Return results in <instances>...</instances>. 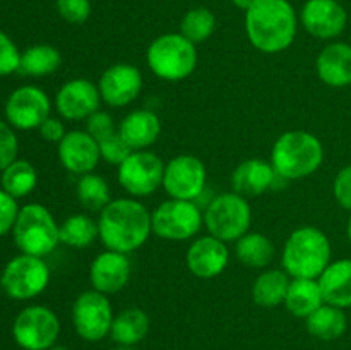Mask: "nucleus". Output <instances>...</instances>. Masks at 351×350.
Returning <instances> with one entry per match:
<instances>
[{"mask_svg":"<svg viewBox=\"0 0 351 350\" xmlns=\"http://www.w3.org/2000/svg\"><path fill=\"white\" fill-rule=\"evenodd\" d=\"M99 240L110 250L130 254L141 249L153 233L151 213L134 198L108 202L98 216Z\"/></svg>","mask_w":351,"mask_h":350,"instance_id":"obj_1","label":"nucleus"},{"mask_svg":"<svg viewBox=\"0 0 351 350\" xmlns=\"http://www.w3.org/2000/svg\"><path fill=\"white\" fill-rule=\"evenodd\" d=\"M50 281V268L43 257L21 254L12 257L0 275V287L14 301H27L43 294Z\"/></svg>","mask_w":351,"mask_h":350,"instance_id":"obj_8","label":"nucleus"},{"mask_svg":"<svg viewBox=\"0 0 351 350\" xmlns=\"http://www.w3.org/2000/svg\"><path fill=\"white\" fill-rule=\"evenodd\" d=\"M237 259L249 268L269 266L274 257V244L267 235L259 232H247L235 244Z\"/></svg>","mask_w":351,"mask_h":350,"instance_id":"obj_29","label":"nucleus"},{"mask_svg":"<svg viewBox=\"0 0 351 350\" xmlns=\"http://www.w3.org/2000/svg\"><path fill=\"white\" fill-rule=\"evenodd\" d=\"M117 168L119 184L132 198H146L163 185L165 163L149 150L132 151Z\"/></svg>","mask_w":351,"mask_h":350,"instance_id":"obj_11","label":"nucleus"},{"mask_svg":"<svg viewBox=\"0 0 351 350\" xmlns=\"http://www.w3.org/2000/svg\"><path fill=\"white\" fill-rule=\"evenodd\" d=\"M315 72L324 84L331 88H346L351 84V45L331 41L319 51Z\"/></svg>","mask_w":351,"mask_h":350,"instance_id":"obj_22","label":"nucleus"},{"mask_svg":"<svg viewBox=\"0 0 351 350\" xmlns=\"http://www.w3.org/2000/svg\"><path fill=\"white\" fill-rule=\"evenodd\" d=\"M21 51L9 34L0 31V75H9L19 71Z\"/></svg>","mask_w":351,"mask_h":350,"instance_id":"obj_38","label":"nucleus"},{"mask_svg":"<svg viewBox=\"0 0 351 350\" xmlns=\"http://www.w3.org/2000/svg\"><path fill=\"white\" fill-rule=\"evenodd\" d=\"M331 240L321 229L298 226L285 242L281 264L291 278H315L331 263Z\"/></svg>","mask_w":351,"mask_h":350,"instance_id":"obj_4","label":"nucleus"},{"mask_svg":"<svg viewBox=\"0 0 351 350\" xmlns=\"http://www.w3.org/2000/svg\"><path fill=\"white\" fill-rule=\"evenodd\" d=\"M326 304L336 307H351V259L331 261L317 278Z\"/></svg>","mask_w":351,"mask_h":350,"instance_id":"obj_24","label":"nucleus"},{"mask_svg":"<svg viewBox=\"0 0 351 350\" xmlns=\"http://www.w3.org/2000/svg\"><path fill=\"white\" fill-rule=\"evenodd\" d=\"M58 223L55 222L50 209L43 205L31 202L19 209L12 235L17 249L23 254L45 257L53 253L60 242Z\"/></svg>","mask_w":351,"mask_h":350,"instance_id":"obj_6","label":"nucleus"},{"mask_svg":"<svg viewBox=\"0 0 351 350\" xmlns=\"http://www.w3.org/2000/svg\"><path fill=\"white\" fill-rule=\"evenodd\" d=\"M98 89L101 102H105L106 105L113 108L127 106L141 95L143 74L136 65L119 62L103 71L98 81Z\"/></svg>","mask_w":351,"mask_h":350,"instance_id":"obj_17","label":"nucleus"},{"mask_svg":"<svg viewBox=\"0 0 351 350\" xmlns=\"http://www.w3.org/2000/svg\"><path fill=\"white\" fill-rule=\"evenodd\" d=\"M278 178L281 177L276 174L271 161L263 158H249L237 165L230 182L237 194L243 198H256L273 189Z\"/></svg>","mask_w":351,"mask_h":350,"instance_id":"obj_21","label":"nucleus"},{"mask_svg":"<svg viewBox=\"0 0 351 350\" xmlns=\"http://www.w3.org/2000/svg\"><path fill=\"white\" fill-rule=\"evenodd\" d=\"M185 263L194 277L202 280H211L219 277L230 263V249L226 242L208 233L189 246L185 254Z\"/></svg>","mask_w":351,"mask_h":350,"instance_id":"obj_18","label":"nucleus"},{"mask_svg":"<svg viewBox=\"0 0 351 350\" xmlns=\"http://www.w3.org/2000/svg\"><path fill=\"white\" fill-rule=\"evenodd\" d=\"M252 223V208L247 198L235 191L223 192L213 199L204 211V225L208 233L223 242H237L245 235Z\"/></svg>","mask_w":351,"mask_h":350,"instance_id":"obj_7","label":"nucleus"},{"mask_svg":"<svg viewBox=\"0 0 351 350\" xmlns=\"http://www.w3.org/2000/svg\"><path fill=\"white\" fill-rule=\"evenodd\" d=\"M60 319L47 305H27L12 323L14 342L23 350H48L57 345Z\"/></svg>","mask_w":351,"mask_h":350,"instance_id":"obj_10","label":"nucleus"},{"mask_svg":"<svg viewBox=\"0 0 351 350\" xmlns=\"http://www.w3.org/2000/svg\"><path fill=\"white\" fill-rule=\"evenodd\" d=\"M269 161L283 180H300L321 168L324 146L308 130H287L274 141Z\"/></svg>","mask_w":351,"mask_h":350,"instance_id":"obj_3","label":"nucleus"},{"mask_svg":"<svg viewBox=\"0 0 351 350\" xmlns=\"http://www.w3.org/2000/svg\"><path fill=\"white\" fill-rule=\"evenodd\" d=\"M99 144V154H101V160H105L106 163L115 165L119 167L130 153H132V148L122 139L119 132L112 134V136L105 137V139L98 141Z\"/></svg>","mask_w":351,"mask_h":350,"instance_id":"obj_35","label":"nucleus"},{"mask_svg":"<svg viewBox=\"0 0 351 350\" xmlns=\"http://www.w3.org/2000/svg\"><path fill=\"white\" fill-rule=\"evenodd\" d=\"M132 273L129 254L119 250H103L89 266V281L93 288L101 294H117L127 287Z\"/></svg>","mask_w":351,"mask_h":350,"instance_id":"obj_19","label":"nucleus"},{"mask_svg":"<svg viewBox=\"0 0 351 350\" xmlns=\"http://www.w3.org/2000/svg\"><path fill=\"white\" fill-rule=\"evenodd\" d=\"M2 189L12 198H26L38 184L36 168L27 160H16L2 170L0 177Z\"/></svg>","mask_w":351,"mask_h":350,"instance_id":"obj_32","label":"nucleus"},{"mask_svg":"<svg viewBox=\"0 0 351 350\" xmlns=\"http://www.w3.org/2000/svg\"><path fill=\"white\" fill-rule=\"evenodd\" d=\"M151 319L141 307H127L113 318L110 336L117 345L136 347L147 336Z\"/></svg>","mask_w":351,"mask_h":350,"instance_id":"obj_26","label":"nucleus"},{"mask_svg":"<svg viewBox=\"0 0 351 350\" xmlns=\"http://www.w3.org/2000/svg\"><path fill=\"white\" fill-rule=\"evenodd\" d=\"M62 64V55L51 45H33L21 54L19 72L31 78H43L58 71Z\"/></svg>","mask_w":351,"mask_h":350,"instance_id":"obj_31","label":"nucleus"},{"mask_svg":"<svg viewBox=\"0 0 351 350\" xmlns=\"http://www.w3.org/2000/svg\"><path fill=\"white\" fill-rule=\"evenodd\" d=\"M291 277L285 270H266L254 280L252 301L261 307H278L285 304Z\"/></svg>","mask_w":351,"mask_h":350,"instance_id":"obj_28","label":"nucleus"},{"mask_svg":"<svg viewBox=\"0 0 351 350\" xmlns=\"http://www.w3.org/2000/svg\"><path fill=\"white\" fill-rule=\"evenodd\" d=\"M119 134L134 151L147 150L161 136V120L151 110H134L119 124Z\"/></svg>","mask_w":351,"mask_h":350,"instance_id":"obj_23","label":"nucleus"},{"mask_svg":"<svg viewBox=\"0 0 351 350\" xmlns=\"http://www.w3.org/2000/svg\"><path fill=\"white\" fill-rule=\"evenodd\" d=\"M91 10V0H57L58 16L69 24H84Z\"/></svg>","mask_w":351,"mask_h":350,"instance_id":"obj_36","label":"nucleus"},{"mask_svg":"<svg viewBox=\"0 0 351 350\" xmlns=\"http://www.w3.org/2000/svg\"><path fill=\"white\" fill-rule=\"evenodd\" d=\"M110 350H139V349H136V347H130V345H117Z\"/></svg>","mask_w":351,"mask_h":350,"instance_id":"obj_44","label":"nucleus"},{"mask_svg":"<svg viewBox=\"0 0 351 350\" xmlns=\"http://www.w3.org/2000/svg\"><path fill=\"white\" fill-rule=\"evenodd\" d=\"M86 130H88L96 141H101L105 139V137L112 136V134L119 132V127L115 126L113 117L110 115V113L98 110V112L93 113L89 119H86Z\"/></svg>","mask_w":351,"mask_h":350,"instance_id":"obj_39","label":"nucleus"},{"mask_svg":"<svg viewBox=\"0 0 351 350\" xmlns=\"http://www.w3.org/2000/svg\"><path fill=\"white\" fill-rule=\"evenodd\" d=\"M19 209L21 208L17 206L16 198H12L3 189H0V237L12 232Z\"/></svg>","mask_w":351,"mask_h":350,"instance_id":"obj_40","label":"nucleus"},{"mask_svg":"<svg viewBox=\"0 0 351 350\" xmlns=\"http://www.w3.org/2000/svg\"><path fill=\"white\" fill-rule=\"evenodd\" d=\"M51 102L47 93L33 84L14 89L5 103V119L19 130L38 129L50 117Z\"/></svg>","mask_w":351,"mask_h":350,"instance_id":"obj_14","label":"nucleus"},{"mask_svg":"<svg viewBox=\"0 0 351 350\" xmlns=\"http://www.w3.org/2000/svg\"><path fill=\"white\" fill-rule=\"evenodd\" d=\"M113 309L108 295L98 290H86L72 305V325L75 333L86 342H99L110 335Z\"/></svg>","mask_w":351,"mask_h":350,"instance_id":"obj_12","label":"nucleus"},{"mask_svg":"<svg viewBox=\"0 0 351 350\" xmlns=\"http://www.w3.org/2000/svg\"><path fill=\"white\" fill-rule=\"evenodd\" d=\"M216 16L208 7H194L187 10L180 21V33L194 45L204 43L215 34Z\"/></svg>","mask_w":351,"mask_h":350,"instance_id":"obj_34","label":"nucleus"},{"mask_svg":"<svg viewBox=\"0 0 351 350\" xmlns=\"http://www.w3.org/2000/svg\"><path fill=\"white\" fill-rule=\"evenodd\" d=\"M346 237H348V240L351 244V216L348 218V223H346Z\"/></svg>","mask_w":351,"mask_h":350,"instance_id":"obj_45","label":"nucleus"},{"mask_svg":"<svg viewBox=\"0 0 351 350\" xmlns=\"http://www.w3.org/2000/svg\"><path fill=\"white\" fill-rule=\"evenodd\" d=\"M300 23L317 40L341 36L348 24V12L338 0H307L300 10Z\"/></svg>","mask_w":351,"mask_h":350,"instance_id":"obj_15","label":"nucleus"},{"mask_svg":"<svg viewBox=\"0 0 351 350\" xmlns=\"http://www.w3.org/2000/svg\"><path fill=\"white\" fill-rule=\"evenodd\" d=\"M254 2H256V0H232L233 5H235L237 9L243 10V12H247V10L254 5Z\"/></svg>","mask_w":351,"mask_h":350,"instance_id":"obj_43","label":"nucleus"},{"mask_svg":"<svg viewBox=\"0 0 351 350\" xmlns=\"http://www.w3.org/2000/svg\"><path fill=\"white\" fill-rule=\"evenodd\" d=\"M151 223L160 239L189 240L201 232L204 213L194 201L170 198L151 213Z\"/></svg>","mask_w":351,"mask_h":350,"instance_id":"obj_9","label":"nucleus"},{"mask_svg":"<svg viewBox=\"0 0 351 350\" xmlns=\"http://www.w3.org/2000/svg\"><path fill=\"white\" fill-rule=\"evenodd\" d=\"M206 180L204 161L194 154H178L165 163L163 189L170 198L195 201L204 191Z\"/></svg>","mask_w":351,"mask_h":350,"instance_id":"obj_13","label":"nucleus"},{"mask_svg":"<svg viewBox=\"0 0 351 350\" xmlns=\"http://www.w3.org/2000/svg\"><path fill=\"white\" fill-rule=\"evenodd\" d=\"M48 350H69V349H67V347H64V345H53L51 349H48Z\"/></svg>","mask_w":351,"mask_h":350,"instance_id":"obj_46","label":"nucleus"},{"mask_svg":"<svg viewBox=\"0 0 351 350\" xmlns=\"http://www.w3.org/2000/svg\"><path fill=\"white\" fill-rule=\"evenodd\" d=\"M98 84L86 78H74L62 84L55 96V108L65 120H86L99 110Z\"/></svg>","mask_w":351,"mask_h":350,"instance_id":"obj_16","label":"nucleus"},{"mask_svg":"<svg viewBox=\"0 0 351 350\" xmlns=\"http://www.w3.org/2000/svg\"><path fill=\"white\" fill-rule=\"evenodd\" d=\"M75 194H77V199L82 205V208H86L91 213H101L108 206V202L112 201L108 182L101 175L95 174V172L79 175L77 185H75Z\"/></svg>","mask_w":351,"mask_h":350,"instance_id":"obj_33","label":"nucleus"},{"mask_svg":"<svg viewBox=\"0 0 351 350\" xmlns=\"http://www.w3.org/2000/svg\"><path fill=\"white\" fill-rule=\"evenodd\" d=\"M19 141L9 122L0 120V172L17 160Z\"/></svg>","mask_w":351,"mask_h":350,"instance_id":"obj_37","label":"nucleus"},{"mask_svg":"<svg viewBox=\"0 0 351 350\" xmlns=\"http://www.w3.org/2000/svg\"><path fill=\"white\" fill-rule=\"evenodd\" d=\"M38 130H40V136L45 141H48V143H60L65 134H67L64 122L60 119H57V117L51 115L38 127Z\"/></svg>","mask_w":351,"mask_h":350,"instance_id":"obj_42","label":"nucleus"},{"mask_svg":"<svg viewBox=\"0 0 351 350\" xmlns=\"http://www.w3.org/2000/svg\"><path fill=\"white\" fill-rule=\"evenodd\" d=\"M324 304L321 285L315 278H291L288 287L285 307L291 316L307 319L314 311Z\"/></svg>","mask_w":351,"mask_h":350,"instance_id":"obj_25","label":"nucleus"},{"mask_svg":"<svg viewBox=\"0 0 351 350\" xmlns=\"http://www.w3.org/2000/svg\"><path fill=\"white\" fill-rule=\"evenodd\" d=\"M332 196L341 208L351 211V163L336 174L332 182Z\"/></svg>","mask_w":351,"mask_h":350,"instance_id":"obj_41","label":"nucleus"},{"mask_svg":"<svg viewBox=\"0 0 351 350\" xmlns=\"http://www.w3.org/2000/svg\"><path fill=\"white\" fill-rule=\"evenodd\" d=\"M60 242L74 249H86L95 244V240L99 237L98 220L86 213H75L71 215L60 226Z\"/></svg>","mask_w":351,"mask_h":350,"instance_id":"obj_30","label":"nucleus"},{"mask_svg":"<svg viewBox=\"0 0 351 350\" xmlns=\"http://www.w3.org/2000/svg\"><path fill=\"white\" fill-rule=\"evenodd\" d=\"M305 328L308 335L322 342H332V340L341 338L348 329V318L345 314V309L336 307L331 304H322L317 311L312 312L305 319Z\"/></svg>","mask_w":351,"mask_h":350,"instance_id":"obj_27","label":"nucleus"},{"mask_svg":"<svg viewBox=\"0 0 351 350\" xmlns=\"http://www.w3.org/2000/svg\"><path fill=\"white\" fill-rule=\"evenodd\" d=\"M197 48L182 33H165L154 38L146 51V62L156 78L178 82L197 67Z\"/></svg>","mask_w":351,"mask_h":350,"instance_id":"obj_5","label":"nucleus"},{"mask_svg":"<svg viewBox=\"0 0 351 350\" xmlns=\"http://www.w3.org/2000/svg\"><path fill=\"white\" fill-rule=\"evenodd\" d=\"M298 16L288 0H256L245 12L250 45L263 54H281L293 45Z\"/></svg>","mask_w":351,"mask_h":350,"instance_id":"obj_2","label":"nucleus"},{"mask_svg":"<svg viewBox=\"0 0 351 350\" xmlns=\"http://www.w3.org/2000/svg\"><path fill=\"white\" fill-rule=\"evenodd\" d=\"M58 160L71 174H91L101 160L98 141L88 130H69L58 143Z\"/></svg>","mask_w":351,"mask_h":350,"instance_id":"obj_20","label":"nucleus"}]
</instances>
